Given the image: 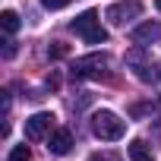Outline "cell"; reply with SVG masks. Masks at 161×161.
Returning <instances> with one entry per match:
<instances>
[{"mask_svg":"<svg viewBox=\"0 0 161 161\" xmlns=\"http://www.w3.org/2000/svg\"><path fill=\"white\" fill-rule=\"evenodd\" d=\"M69 29L82 38L86 44H108V32L101 29V19H98V13L95 10H86V13H79L73 22H69Z\"/></svg>","mask_w":161,"mask_h":161,"instance_id":"6da1fadb","label":"cell"},{"mask_svg":"<svg viewBox=\"0 0 161 161\" xmlns=\"http://www.w3.org/2000/svg\"><path fill=\"white\" fill-rule=\"evenodd\" d=\"M92 133H95L98 139H104V142H117V139H123L126 123H123L114 111H95V114H92Z\"/></svg>","mask_w":161,"mask_h":161,"instance_id":"7a4b0ae2","label":"cell"},{"mask_svg":"<svg viewBox=\"0 0 161 161\" xmlns=\"http://www.w3.org/2000/svg\"><path fill=\"white\" fill-rule=\"evenodd\" d=\"M104 66H108V54H89V57H79L69 66V73L73 79H101Z\"/></svg>","mask_w":161,"mask_h":161,"instance_id":"3957f363","label":"cell"},{"mask_svg":"<svg viewBox=\"0 0 161 161\" xmlns=\"http://www.w3.org/2000/svg\"><path fill=\"white\" fill-rule=\"evenodd\" d=\"M136 16H142V3H139V0L111 3V7L104 10V19H108L111 25H126V22H130V19H136Z\"/></svg>","mask_w":161,"mask_h":161,"instance_id":"277c9868","label":"cell"},{"mask_svg":"<svg viewBox=\"0 0 161 161\" xmlns=\"http://www.w3.org/2000/svg\"><path fill=\"white\" fill-rule=\"evenodd\" d=\"M51 126H54V114L51 111H38L25 120V136L29 139H44L51 136Z\"/></svg>","mask_w":161,"mask_h":161,"instance_id":"5b68a950","label":"cell"},{"mask_svg":"<svg viewBox=\"0 0 161 161\" xmlns=\"http://www.w3.org/2000/svg\"><path fill=\"white\" fill-rule=\"evenodd\" d=\"M73 148V133L69 130H51L47 136V152L51 155H66Z\"/></svg>","mask_w":161,"mask_h":161,"instance_id":"8992f818","label":"cell"},{"mask_svg":"<svg viewBox=\"0 0 161 161\" xmlns=\"http://www.w3.org/2000/svg\"><path fill=\"white\" fill-rule=\"evenodd\" d=\"M133 41L136 44H155L161 41V22H142L133 29Z\"/></svg>","mask_w":161,"mask_h":161,"instance_id":"52a82bcc","label":"cell"},{"mask_svg":"<svg viewBox=\"0 0 161 161\" xmlns=\"http://www.w3.org/2000/svg\"><path fill=\"white\" fill-rule=\"evenodd\" d=\"M130 158H133V161H155L152 148H148L142 139H133V142H130Z\"/></svg>","mask_w":161,"mask_h":161,"instance_id":"ba28073f","label":"cell"},{"mask_svg":"<svg viewBox=\"0 0 161 161\" xmlns=\"http://www.w3.org/2000/svg\"><path fill=\"white\" fill-rule=\"evenodd\" d=\"M0 25H3V32L7 35H13V32H19V13H13V10H3V13H0Z\"/></svg>","mask_w":161,"mask_h":161,"instance_id":"9c48e42d","label":"cell"},{"mask_svg":"<svg viewBox=\"0 0 161 161\" xmlns=\"http://www.w3.org/2000/svg\"><path fill=\"white\" fill-rule=\"evenodd\" d=\"M32 155H29V145H16L13 152H10V161H29Z\"/></svg>","mask_w":161,"mask_h":161,"instance_id":"30bf717a","label":"cell"},{"mask_svg":"<svg viewBox=\"0 0 161 161\" xmlns=\"http://www.w3.org/2000/svg\"><path fill=\"white\" fill-rule=\"evenodd\" d=\"M47 54H51L54 60H60V57H66V44H60V41H54V44L47 47Z\"/></svg>","mask_w":161,"mask_h":161,"instance_id":"8fae6325","label":"cell"},{"mask_svg":"<svg viewBox=\"0 0 161 161\" xmlns=\"http://www.w3.org/2000/svg\"><path fill=\"white\" fill-rule=\"evenodd\" d=\"M41 7L44 10H63V7H69V0H41Z\"/></svg>","mask_w":161,"mask_h":161,"instance_id":"7c38bea8","label":"cell"},{"mask_svg":"<svg viewBox=\"0 0 161 161\" xmlns=\"http://www.w3.org/2000/svg\"><path fill=\"white\" fill-rule=\"evenodd\" d=\"M3 57H7V60H10V57H16V41H10V38L3 41Z\"/></svg>","mask_w":161,"mask_h":161,"instance_id":"4fadbf2b","label":"cell"},{"mask_svg":"<svg viewBox=\"0 0 161 161\" xmlns=\"http://www.w3.org/2000/svg\"><path fill=\"white\" fill-rule=\"evenodd\" d=\"M89 161H111L108 155H89Z\"/></svg>","mask_w":161,"mask_h":161,"instance_id":"5bb4252c","label":"cell"},{"mask_svg":"<svg viewBox=\"0 0 161 161\" xmlns=\"http://www.w3.org/2000/svg\"><path fill=\"white\" fill-rule=\"evenodd\" d=\"M155 7H158V10H161V0H155Z\"/></svg>","mask_w":161,"mask_h":161,"instance_id":"9a60e30c","label":"cell"},{"mask_svg":"<svg viewBox=\"0 0 161 161\" xmlns=\"http://www.w3.org/2000/svg\"><path fill=\"white\" fill-rule=\"evenodd\" d=\"M158 76H161V73H158Z\"/></svg>","mask_w":161,"mask_h":161,"instance_id":"2e32d148","label":"cell"}]
</instances>
